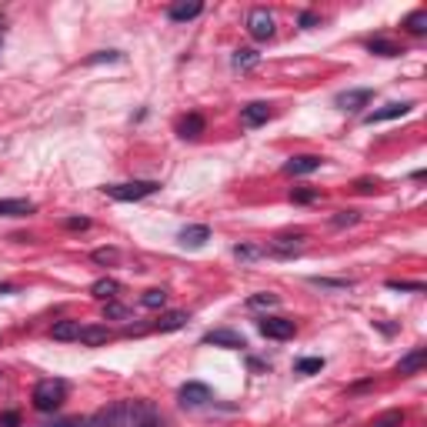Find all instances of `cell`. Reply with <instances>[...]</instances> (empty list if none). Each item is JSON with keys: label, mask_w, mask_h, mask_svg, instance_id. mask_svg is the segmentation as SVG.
<instances>
[{"label": "cell", "mask_w": 427, "mask_h": 427, "mask_svg": "<svg viewBox=\"0 0 427 427\" xmlns=\"http://www.w3.org/2000/svg\"><path fill=\"white\" fill-rule=\"evenodd\" d=\"M111 337H113L111 327H104V324H91V327H80V337H77V340H80L84 347H100V344H107Z\"/></svg>", "instance_id": "5bb4252c"}, {"label": "cell", "mask_w": 427, "mask_h": 427, "mask_svg": "<svg viewBox=\"0 0 427 427\" xmlns=\"http://www.w3.org/2000/svg\"><path fill=\"white\" fill-rule=\"evenodd\" d=\"M187 320H190V317H187V311H167V314H161V320H157V331H161V334L181 331Z\"/></svg>", "instance_id": "ffe728a7"}, {"label": "cell", "mask_w": 427, "mask_h": 427, "mask_svg": "<svg viewBox=\"0 0 427 427\" xmlns=\"http://www.w3.org/2000/svg\"><path fill=\"white\" fill-rule=\"evenodd\" d=\"M314 287H327V291H347L354 280H344V278H311Z\"/></svg>", "instance_id": "4316f807"}, {"label": "cell", "mask_w": 427, "mask_h": 427, "mask_svg": "<svg viewBox=\"0 0 427 427\" xmlns=\"http://www.w3.org/2000/svg\"><path fill=\"white\" fill-rule=\"evenodd\" d=\"M14 291H17L14 284H0V294H14Z\"/></svg>", "instance_id": "7bdbcfd3"}, {"label": "cell", "mask_w": 427, "mask_h": 427, "mask_svg": "<svg viewBox=\"0 0 427 427\" xmlns=\"http://www.w3.org/2000/svg\"><path fill=\"white\" fill-rule=\"evenodd\" d=\"M44 427H87V421H80V417H67V421H51V424Z\"/></svg>", "instance_id": "74e56055"}, {"label": "cell", "mask_w": 427, "mask_h": 427, "mask_svg": "<svg viewBox=\"0 0 427 427\" xmlns=\"http://www.w3.org/2000/svg\"><path fill=\"white\" fill-rule=\"evenodd\" d=\"M367 51H371V54H377V57H397V54H401V47H397V44H390V40H384V37L367 40Z\"/></svg>", "instance_id": "603a6c76"}, {"label": "cell", "mask_w": 427, "mask_h": 427, "mask_svg": "<svg viewBox=\"0 0 427 427\" xmlns=\"http://www.w3.org/2000/svg\"><path fill=\"white\" fill-rule=\"evenodd\" d=\"M390 291H410V294H424V280H388Z\"/></svg>", "instance_id": "f1b7e54d"}, {"label": "cell", "mask_w": 427, "mask_h": 427, "mask_svg": "<svg viewBox=\"0 0 427 427\" xmlns=\"http://www.w3.org/2000/svg\"><path fill=\"white\" fill-rule=\"evenodd\" d=\"M127 314L130 311L124 304H117V300H107V307H104V317H113V320H117V317H127Z\"/></svg>", "instance_id": "e575fe53"}, {"label": "cell", "mask_w": 427, "mask_h": 427, "mask_svg": "<svg viewBox=\"0 0 427 427\" xmlns=\"http://www.w3.org/2000/svg\"><path fill=\"white\" fill-rule=\"evenodd\" d=\"M134 427H161V417H157V410H150L147 417H140V421H137Z\"/></svg>", "instance_id": "f35d334b"}, {"label": "cell", "mask_w": 427, "mask_h": 427, "mask_svg": "<svg viewBox=\"0 0 427 427\" xmlns=\"http://www.w3.org/2000/svg\"><path fill=\"white\" fill-rule=\"evenodd\" d=\"M278 304H280L278 294H254V298L247 300L251 311H260V307H278Z\"/></svg>", "instance_id": "1f68e13d"}, {"label": "cell", "mask_w": 427, "mask_h": 427, "mask_svg": "<svg viewBox=\"0 0 427 427\" xmlns=\"http://www.w3.org/2000/svg\"><path fill=\"white\" fill-rule=\"evenodd\" d=\"M291 201L294 204H314V201H320V190L317 187H294L291 190Z\"/></svg>", "instance_id": "d4e9b609"}, {"label": "cell", "mask_w": 427, "mask_h": 427, "mask_svg": "<svg viewBox=\"0 0 427 427\" xmlns=\"http://www.w3.org/2000/svg\"><path fill=\"white\" fill-rule=\"evenodd\" d=\"M97 264H113L117 260V247H100V251H93L91 254Z\"/></svg>", "instance_id": "836d02e7"}, {"label": "cell", "mask_w": 427, "mask_h": 427, "mask_svg": "<svg viewBox=\"0 0 427 427\" xmlns=\"http://www.w3.org/2000/svg\"><path fill=\"white\" fill-rule=\"evenodd\" d=\"M371 100H374V91H367V87L337 93V107H340V111H361V107H367Z\"/></svg>", "instance_id": "8fae6325"}, {"label": "cell", "mask_w": 427, "mask_h": 427, "mask_svg": "<svg viewBox=\"0 0 427 427\" xmlns=\"http://www.w3.org/2000/svg\"><path fill=\"white\" fill-rule=\"evenodd\" d=\"M317 14H311V10H304V14H300V27H304V30H311V27H317Z\"/></svg>", "instance_id": "ab89813d"}, {"label": "cell", "mask_w": 427, "mask_h": 427, "mask_svg": "<svg viewBox=\"0 0 427 427\" xmlns=\"http://www.w3.org/2000/svg\"><path fill=\"white\" fill-rule=\"evenodd\" d=\"M0 427H20V414H17V410L3 414V417H0Z\"/></svg>", "instance_id": "60d3db41"}, {"label": "cell", "mask_w": 427, "mask_h": 427, "mask_svg": "<svg viewBox=\"0 0 427 427\" xmlns=\"http://www.w3.org/2000/svg\"><path fill=\"white\" fill-rule=\"evenodd\" d=\"M150 410L154 408H150L147 401H117L111 408L97 410L91 421H87V427H134L140 417H147Z\"/></svg>", "instance_id": "6da1fadb"}, {"label": "cell", "mask_w": 427, "mask_h": 427, "mask_svg": "<svg viewBox=\"0 0 427 427\" xmlns=\"http://www.w3.org/2000/svg\"><path fill=\"white\" fill-rule=\"evenodd\" d=\"M91 294L97 300H113L117 294H120V284H117L113 278H100V280H93L91 284Z\"/></svg>", "instance_id": "d6986e66"}, {"label": "cell", "mask_w": 427, "mask_h": 427, "mask_svg": "<svg viewBox=\"0 0 427 427\" xmlns=\"http://www.w3.org/2000/svg\"><path fill=\"white\" fill-rule=\"evenodd\" d=\"M64 227H67V230H87V227H91V221H87V217H67V221H64Z\"/></svg>", "instance_id": "8d00e7d4"}, {"label": "cell", "mask_w": 427, "mask_h": 427, "mask_svg": "<svg viewBox=\"0 0 427 427\" xmlns=\"http://www.w3.org/2000/svg\"><path fill=\"white\" fill-rule=\"evenodd\" d=\"M204 117L201 113H187V117H181V124H177V134L184 137V140H197L201 134H204Z\"/></svg>", "instance_id": "2e32d148"}, {"label": "cell", "mask_w": 427, "mask_h": 427, "mask_svg": "<svg viewBox=\"0 0 427 427\" xmlns=\"http://www.w3.org/2000/svg\"><path fill=\"white\" fill-rule=\"evenodd\" d=\"M304 241H307L304 230H298V234H280V237L271 241V254L274 257H294V254L304 251Z\"/></svg>", "instance_id": "8992f818"}, {"label": "cell", "mask_w": 427, "mask_h": 427, "mask_svg": "<svg viewBox=\"0 0 427 427\" xmlns=\"http://www.w3.org/2000/svg\"><path fill=\"white\" fill-rule=\"evenodd\" d=\"M410 100H404V104H388V107H381V111H371L364 113V124H384V120H397V117H404V113H410Z\"/></svg>", "instance_id": "7c38bea8"}, {"label": "cell", "mask_w": 427, "mask_h": 427, "mask_svg": "<svg viewBox=\"0 0 427 427\" xmlns=\"http://www.w3.org/2000/svg\"><path fill=\"white\" fill-rule=\"evenodd\" d=\"M51 337L54 340H77L80 337V324L77 320H57L54 327H51Z\"/></svg>", "instance_id": "44dd1931"}, {"label": "cell", "mask_w": 427, "mask_h": 427, "mask_svg": "<svg viewBox=\"0 0 427 427\" xmlns=\"http://www.w3.org/2000/svg\"><path fill=\"white\" fill-rule=\"evenodd\" d=\"M257 331L271 340H287V337L298 334V324L287 317H264V320H257Z\"/></svg>", "instance_id": "5b68a950"}, {"label": "cell", "mask_w": 427, "mask_h": 427, "mask_svg": "<svg viewBox=\"0 0 427 427\" xmlns=\"http://www.w3.org/2000/svg\"><path fill=\"white\" fill-rule=\"evenodd\" d=\"M27 214H34V201H0V217H27Z\"/></svg>", "instance_id": "ac0fdd59"}, {"label": "cell", "mask_w": 427, "mask_h": 427, "mask_svg": "<svg viewBox=\"0 0 427 427\" xmlns=\"http://www.w3.org/2000/svg\"><path fill=\"white\" fill-rule=\"evenodd\" d=\"M404 27H408L414 37H421V34H427V10L421 7V10H414V14H408V20H404Z\"/></svg>", "instance_id": "7402d4cb"}, {"label": "cell", "mask_w": 427, "mask_h": 427, "mask_svg": "<svg viewBox=\"0 0 427 427\" xmlns=\"http://www.w3.org/2000/svg\"><path fill=\"white\" fill-rule=\"evenodd\" d=\"M140 304H144L147 311H161V307L167 304V291H161V287H154V291H144Z\"/></svg>", "instance_id": "cb8c5ba5"}, {"label": "cell", "mask_w": 427, "mask_h": 427, "mask_svg": "<svg viewBox=\"0 0 427 427\" xmlns=\"http://www.w3.org/2000/svg\"><path fill=\"white\" fill-rule=\"evenodd\" d=\"M177 241H181V247L197 251V247H204V244L210 241V227H207V224H190V227H184V230L177 234Z\"/></svg>", "instance_id": "30bf717a"}, {"label": "cell", "mask_w": 427, "mask_h": 427, "mask_svg": "<svg viewBox=\"0 0 427 427\" xmlns=\"http://www.w3.org/2000/svg\"><path fill=\"white\" fill-rule=\"evenodd\" d=\"M427 364V347H414L408 357H401V364H397V374H417L421 367Z\"/></svg>", "instance_id": "e0dca14e"}, {"label": "cell", "mask_w": 427, "mask_h": 427, "mask_svg": "<svg viewBox=\"0 0 427 427\" xmlns=\"http://www.w3.org/2000/svg\"><path fill=\"white\" fill-rule=\"evenodd\" d=\"M357 221H361L357 210H337V217L331 224H334V227H351V224H357Z\"/></svg>", "instance_id": "d6a6232c"}, {"label": "cell", "mask_w": 427, "mask_h": 427, "mask_svg": "<svg viewBox=\"0 0 427 427\" xmlns=\"http://www.w3.org/2000/svg\"><path fill=\"white\" fill-rule=\"evenodd\" d=\"M157 190H161V184H157V181H130V184H107V187H104V194H107V197H113V201H124V204H130V201H144V197L157 194Z\"/></svg>", "instance_id": "3957f363"}, {"label": "cell", "mask_w": 427, "mask_h": 427, "mask_svg": "<svg viewBox=\"0 0 427 427\" xmlns=\"http://www.w3.org/2000/svg\"><path fill=\"white\" fill-rule=\"evenodd\" d=\"M267 120H271V107H267L264 100H254V104L241 107V124L244 127H260V124H267Z\"/></svg>", "instance_id": "4fadbf2b"}, {"label": "cell", "mask_w": 427, "mask_h": 427, "mask_svg": "<svg viewBox=\"0 0 427 427\" xmlns=\"http://www.w3.org/2000/svg\"><path fill=\"white\" fill-rule=\"evenodd\" d=\"M354 190H357V194H374V190H377V184H374V181H357V184H354Z\"/></svg>", "instance_id": "b9f144b4"}, {"label": "cell", "mask_w": 427, "mask_h": 427, "mask_svg": "<svg viewBox=\"0 0 427 427\" xmlns=\"http://www.w3.org/2000/svg\"><path fill=\"white\" fill-rule=\"evenodd\" d=\"M257 60H260L257 51H237L234 54V67L237 71H251V67H257Z\"/></svg>", "instance_id": "484cf974"}, {"label": "cell", "mask_w": 427, "mask_h": 427, "mask_svg": "<svg viewBox=\"0 0 427 427\" xmlns=\"http://www.w3.org/2000/svg\"><path fill=\"white\" fill-rule=\"evenodd\" d=\"M120 51H97V54L91 57V60H87V64H104V60H120Z\"/></svg>", "instance_id": "d590c367"}, {"label": "cell", "mask_w": 427, "mask_h": 427, "mask_svg": "<svg viewBox=\"0 0 427 427\" xmlns=\"http://www.w3.org/2000/svg\"><path fill=\"white\" fill-rule=\"evenodd\" d=\"M64 401H67V381H60V377H47L34 388V408L44 410V414L57 410Z\"/></svg>", "instance_id": "7a4b0ae2"}, {"label": "cell", "mask_w": 427, "mask_h": 427, "mask_svg": "<svg viewBox=\"0 0 427 427\" xmlns=\"http://www.w3.org/2000/svg\"><path fill=\"white\" fill-rule=\"evenodd\" d=\"M320 164H324V157H317V154H298V157H291V161L284 164V174H291V177H304V174L320 170Z\"/></svg>", "instance_id": "9c48e42d"}, {"label": "cell", "mask_w": 427, "mask_h": 427, "mask_svg": "<svg viewBox=\"0 0 427 427\" xmlns=\"http://www.w3.org/2000/svg\"><path fill=\"white\" fill-rule=\"evenodd\" d=\"M201 10H204V3L201 0H190V3H174L167 10V17L174 20V24H187V20H194V17H201Z\"/></svg>", "instance_id": "9a60e30c"}, {"label": "cell", "mask_w": 427, "mask_h": 427, "mask_svg": "<svg viewBox=\"0 0 427 427\" xmlns=\"http://www.w3.org/2000/svg\"><path fill=\"white\" fill-rule=\"evenodd\" d=\"M247 34L254 40H271L274 37V14L264 10V7H254L247 14Z\"/></svg>", "instance_id": "277c9868"}, {"label": "cell", "mask_w": 427, "mask_h": 427, "mask_svg": "<svg viewBox=\"0 0 427 427\" xmlns=\"http://www.w3.org/2000/svg\"><path fill=\"white\" fill-rule=\"evenodd\" d=\"M204 344H214V347H227V351H244V347H247L244 334L230 331V327H217V331H207V334H204Z\"/></svg>", "instance_id": "52a82bcc"}, {"label": "cell", "mask_w": 427, "mask_h": 427, "mask_svg": "<svg viewBox=\"0 0 427 427\" xmlns=\"http://www.w3.org/2000/svg\"><path fill=\"white\" fill-rule=\"evenodd\" d=\"M267 254V247H251V244H237L234 247V257H241V260H257Z\"/></svg>", "instance_id": "f546056e"}, {"label": "cell", "mask_w": 427, "mask_h": 427, "mask_svg": "<svg viewBox=\"0 0 427 427\" xmlns=\"http://www.w3.org/2000/svg\"><path fill=\"white\" fill-rule=\"evenodd\" d=\"M294 371L298 374H317V371H324V361H320V357H300L298 364H294Z\"/></svg>", "instance_id": "4dcf8cb0"}, {"label": "cell", "mask_w": 427, "mask_h": 427, "mask_svg": "<svg viewBox=\"0 0 427 427\" xmlns=\"http://www.w3.org/2000/svg\"><path fill=\"white\" fill-rule=\"evenodd\" d=\"M404 424V410H384L371 427H401Z\"/></svg>", "instance_id": "83f0119b"}, {"label": "cell", "mask_w": 427, "mask_h": 427, "mask_svg": "<svg viewBox=\"0 0 427 427\" xmlns=\"http://www.w3.org/2000/svg\"><path fill=\"white\" fill-rule=\"evenodd\" d=\"M0 40H3V30H0Z\"/></svg>", "instance_id": "ee69618b"}, {"label": "cell", "mask_w": 427, "mask_h": 427, "mask_svg": "<svg viewBox=\"0 0 427 427\" xmlns=\"http://www.w3.org/2000/svg\"><path fill=\"white\" fill-rule=\"evenodd\" d=\"M177 397H181V404H184V408H204V404H210V401H214L210 388H207V384H197V381L184 384Z\"/></svg>", "instance_id": "ba28073f"}]
</instances>
